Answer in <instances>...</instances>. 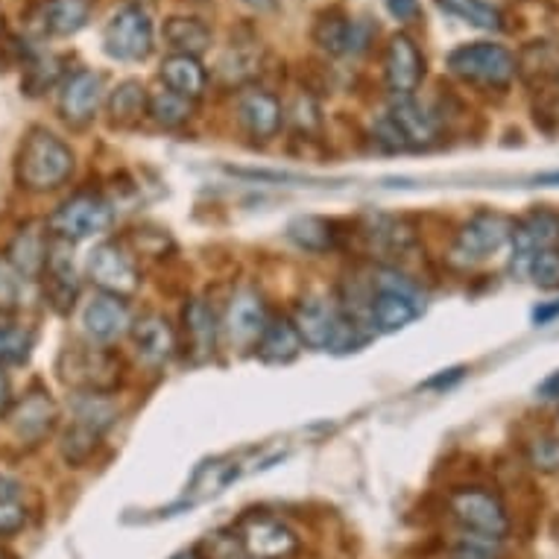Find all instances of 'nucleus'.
Listing matches in <instances>:
<instances>
[{
  "label": "nucleus",
  "instance_id": "1",
  "mask_svg": "<svg viewBox=\"0 0 559 559\" xmlns=\"http://www.w3.org/2000/svg\"><path fill=\"white\" fill-rule=\"evenodd\" d=\"M71 174H74V150L50 129H29V135L21 144L19 165H15L21 188L33 193L56 191L71 179Z\"/></svg>",
  "mask_w": 559,
  "mask_h": 559
},
{
  "label": "nucleus",
  "instance_id": "2",
  "mask_svg": "<svg viewBox=\"0 0 559 559\" xmlns=\"http://www.w3.org/2000/svg\"><path fill=\"white\" fill-rule=\"evenodd\" d=\"M290 320L302 337V346L320 348V352H355L364 346L358 322L325 296H305L302 302L296 305Z\"/></svg>",
  "mask_w": 559,
  "mask_h": 559
},
{
  "label": "nucleus",
  "instance_id": "3",
  "mask_svg": "<svg viewBox=\"0 0 559 559\" xmlns=\"http://www.w3.org/2000/svg\"><path fill=\"white\" fill-rule=\"evenodd\" d=\"M449 71L477 88L504 92L519 74V62L510 47L496 45V41H472V45H460L451 50Z\"/></svg>",
  "mask_w": 559,
  "mask_h": 559
},
{
  "label": "nucleus",
  "instance_id": "4",
  "mask_svg": "<svg viewBox=\"0 0 559 559\" xmlns=\"http://www.w3.org/2000/svg\"><path fill=\"white\" fill-rule=\"evenodd\" d=\"M423 308V294L404 275L381 273V278H376V294L369 299V325L378 334H393L419 320Z\"/></svg>",
  "mask_w": 559,
  "mask_h": 559
},
{
  "label": "nucleus",
  "instance_id": "5",
  "mask_svg": "<svg viewBox=\"0 0 559 559\" xmlns=\"http://www.w3.org/2000/svg\"><path fill=\"white\" fill-rule=\"evenodd\" d=\"M153 19L138 3H123L120 10L111 12L103 29V50L118 62H144L153 53Z\"/></svg>",
  "mask_w": 559,
  "mask_h": 559
},
{
  "label": "nucleus",
  "instance_id": "6",
  "mask_svg": "<svg viewBox=\"0 0 559 559\" xmlns=\"http://www.w3.org/2000/svg\"><path fill=\"white\" fill-rule=\"evenodd\" d=\"M451 515L457 519V524L466 531V536H477V539L501 542L510 531V515H507L504 504L498 501V496L486 492L480 486H466L457 489L449 498Z\"/></svg>",
  "mask_w": 559,
  "mask_h": 559
},
{
  "label": "nucleus",
  "instance_id": "7",
  "mask_svg": "<svg viewBox=\"0 0 559 559\" xmlns=\"http://www.w3.org/2000/svg\"><path fill=\"white\" fill-rule=\"evenodd\" d=\"M111 221H115V209L100 193H76L50 214V231H53V238L74 243V240L109 231Z\"/></svg>",
  "mask_w": 559,
  "mask_h": 559
},
{
  "label": "nucleus",
  "instance_id": "8",
  "mask_svg": "<svg viewBox=\"0 0 559 559\" xmlns=\"http://www.w3.org/2000/svg\"><path fill=\"white\" fill-rule=\"evenodd\" d=\"M238 548L247 559H287L299 548L296 533L282 519L264 513L247 515L238 524Z\"/></svg>",
  "mask_w": 559,
  "mask_h": 559
},
{
  "label": "nucleus",
  "instance_id": "9",
  "mask_svg": "<svg viewBox=\"0 0 559 559\" xmlns=\"http://www.w3.org/2000/svg\"><path fill=\"white\" fill-rule=\"evenodd\" d=\"M88 278L100 287V294L111 296H129L138 290V266L132 261L127 249H120L118 243H97L88 255Z\"/></svg>",
  "mask_w": 559,
  "mask_h": 559
},
{
  "label": "nucleus",
  "instance_id": "10",
  "mask_svg": "<svg viewBox=\"0 0 559 559\" xmlns=\"http://www.w3.org/2000/svg\"><path fill=\"white\" fill-rule=\"evenodd\" d=\"M386 88L393 97H413L425 80V56L407 33H395L384 50Z\"/></svg>",
  "mask_w": 559,
  "mask_h": 559
},
{
  "label": "nucleus",
  "instance_id": "11",
  "mask_svg": "<svg viewBox=\"0 0 559 559\" xmlns=\"http://www.w3.org/2000/svg\"><path fill=\"white\" fill-rule=\"evenodd\" d=\"M62 378L85 393H109L118 384V364L100 348H71L62 358Z\"/></svg>",
  "mask_w": 559,
  "mask_h": 559
},
{
  "label": "nucleus",
  "instance_id": "12",
  "mask_svg": "<svg viewBox=\"0 0 559 559\" xmlns=\"http://www.w3.org/2000/svg\"><path fill=\"white\" fill-rule=\"evenodd\" d=\"M41 278H45V296L50 299V305H53L56 311H71L76 294H80V278H76L74 252H71V243H68V240L50 238L47 264Z\"/></svg>",
  "mask_w": 559,
  "mask_h": 559
},
{
  "label": "nucleus",
  "instance_id": "13",
  "mask_svg": "<svg viewBox=\"0 0 559 559\" xmlns=\"http://www.w3.org/2000/svg\"><path fill=\"white\" fill-rule=\"evenodd\" d=\"M513 235V221L498 212H477L457 235V252L468 261H484L496 255Z\"/></svg>",
  "mask_w": 559,
  "mask_h": 559
},
{
  "label": "nucleus",
  "instance_id": "14",
  "mask_svg": "<svg viewBox=\"0 0 559 559\" xmlns=\"http://www.w3.org/2000/svg\"><path fill=\"white\" fill-rule=\"evenodd\" d=\"M103 103V76L94 71H74L68 74L59 85V115H62L71 127H85L94 120L97 109Z\"/></svg>",
  "mask_w": 559,
  "mask_h": 559
},
{
  "label": "nucleus",
  "instance_id": "15",
  "mask_svg": "<svg viewBox=\"0 0 559 559\" xmlns=\"http://www.w3.org/2000/svg\"><path fill=\"white\" fill-rule=\"evenodd\" d=\"M510 240H513V273H524L527 261L536 252L554 247L559 240V214L536 209L519 223H513Z\"/></svg>",
  "mask_w": 559,
  "mask_h": 559
},
{
  "label": "nucleus",
  "instance_id": "16",
  "mask_svg": "<svg viewBox=\"0 0 559 559\" xmlns=\"http://www.w3.org/2000/svg\"><path fill=\"white\" fill-rule=\"evenodd\" d=\"M313 41L329 50V53L358 56L364 53L372 41V24L358 19H348L343 12H329L317 21L313 27Z\"/></svg>",
  "mask_w": 559,
  "mask_h": 559
},
{
  "label": "nucleus",
  "instance_id": "17",
  "mask_svg": "<svg viewBox=\"0 0 559 559\" xmlns=\"http://www.w3.org/2000/svg\"><path fill=\"white\" fill-rule=\"evenodd\" d=\"M56 419H59V411H56V402L47 393H29L24 402L15 404V411L10 413V428L12 437L21 442V445H38L45 442L56 428Z\"/></svg>",
  "mask_w": 559,
  "mask_h": 559
},
{
  "label": "nucleus",
  "instance_id": "18",
  "mask_svg": "<svg viewBox=\"0 0 559 559\" xmlns=\"http://www.w3.org/2000/svg\"><path fill=\"white\" fill-rule=\"evenodd\" d=\"M238 120L252 138L270 141L285 127V109L275 94L264 92V88H247L238 97Z\"/></svg>",
  "mask_w": 559,
  "mask_h": 559
},
{
  "label": "nucleus",
  "instance_id": "19",
  "mask_svg": "<svg viewBox=\"0 0 559 559\" xmlns=\"http://www.w3.org/2000/svg\"><path fill=\"white\" fill-rule=\"evenodd\" d=\"M386 118L402 132L407 150H428L440 138V123L423 103H416V97H393Z\"/></svg>",
  "mask_w": 559,
  "mask_h": 559
},
{
  "label": "nucleus",
  "instance_id": "20",
  "mask_svg": "<svg viewBox=\"0 0 559 559\" xmlns=\"http://www.w3.org/2000/svg\"><path fill=\"white\" fill-rule=\"evenodd\" d=\"M132 343H135L138 358L150 367H162L174 358L176 352V331L162 313H144L141 320L132 322Z\"/></svg>",
  "mask_w": 559,
  "mask_h": 559
},
{
  "label": "nucleus",
  "instance_id": "21",
  "mask_svg": "<svg viewBox=\"0 0 559 559\" xmlns=\"http://www.w3.org/2000/svg\"><path fill=\"white\" fill-rule=\"evenodd\" d=\"M185 322V348L197 364L209 360L217 348V334H221V325H217V317H214V308L200 296H193L191 302L185 305L182 311Z\"/></svg>",
  "mask_w": 559,
  "mask_h": 559
},
{
  "label": "nucleus",
  "instance_id": "22",
  "mask_svg": "<svg viewBox=\"0 0 559 559\" xmlns=\"http://www.w3.org/2000/svg\"><path fill=\"white\" fill-rule=\"evenodd\" d=\"M83 325L85 334L92 340H97V343H111V340H118L120 334H127L132 329V317H129L127 302L120 296L100 294L94 296L88 308H85Z\"/></svg>",
  "mask_w": 559,
  "mask_h": 559
},
{
  "label": "nucleus",
  "instance_id": "23",
  "mask_svg": "<svg viewBox=\"0 0 559 559\" xmlns=\"http://www.w3.org/2000/svg\"><path fill=\"white\" fill-rule=\"evenodd\" d=\"M266 305L261 299L258 290H240L229 305V317H226V329H229L231 340L240 343V346H249V343H258L261 331L266 329Z\"/></svg>",
  "mask_w": 559,
  "mask_h": 559
},
{
  "label": "nucleus",
  "instance_id": "24",
  "mask_svg": "<svg viewBox=\"0 0 559 559\" xmlns=\"http://www.w3.org/2000/svg\"><path fill=\"white\" fill-rule=\"evenodd\" d=\"M255 348L264 364H290L302 352V337L290 317H270Z\"/></svg>",
  "mask_w": 559,
  "mask_h": 559
},
{
  "label": "nucleus",
  "instance_id": "25",
  "mask_svg": "<svg viewBox=\"0 0 559 559\" xmlns=\"http://www.w3.org/2000/svg\"><path fill=\"white\" fill-rule=\"evenodd\" d=\"M47 249H50V238L38 226H24V229L12 238L7 258H10L12 270L24 278H41L47 264Z\"/></svg>",
  "mask_w": 559,
  "mask_h": 559
},
{
  "label": "nucleus",
  "instance_id": "26",
  "mask_svg": "<svg viewBox=\"0 0 559 559\" xmlns=\"http://www.w3.org/2000/svg\"><path fill=\"white\" fill-rule=\"evenodd\" d=\"M162 80L174 94L185 97V100H197L205 92L209 85V74L197 56H182V53H170L162 62Z\"/></svg>",
  "mask_w": 559,
  "mask_h": 559
},
{
  "label": "nucleus",
  "instance_id": "27",
  "mask_svg": "<svg viewBox=\"0 0 559 559\" xmlns=\"http://www.w3.org/2000/svg\"><path fill=\"white\" fill-rule=\"evenodd\" d=\"M92 0H45L41 7V27L50 36H76L92 19Z\"/></svg>",
  "mask_w": 559,
  "mask_h": 559
},
{
  "label": "nucleus",
  "instance_id": "28",
  "mask_svg": "<svg viewBox=\"0 0 559 559\" xmlns=\"http://www.w3.org/2000/svg\"><path fill=\"white\" fill-rule=\"evenodd\" d=\"M162 36H165L167 47L174 53L182 56H200L212 45V29L205 27L200 19H191V15H174V19H167Z\"/></svg>",
  "mask_w": 559,
  "mask_h": 559
},
{
  "label": "nucleus",
  "instance_id": "29",
  "mask_svg": "<svg viewBox=\"0 0 559 559\" xmlns=\"http://www.w3.org/2000/svg\"><path fill=\"white\" fill-rule=\"evenodd\" d=\"M437 7L451 19L463 21L468 27L484 29V33L504 29V15L489 0H437Z\"/></svg>",
  "mask_w": 559,
  "mask_h": 559
},
{
  "label": "nucleus",
  "instance_id": "30",
  "mask_svg": "<svg viewBox=\"0 0 559 559\" xmlns=\"http://www.w3.org/2000/svg\"><path fill=\"white\" fill-rule=\"evenodd\" d=\"M287 238L294 240L299 249H308V252H329V249L337 247L334 223L325 221V217H296L287 226Z\"/></svg>",
  "mask_w": 559,
  "mask_h": 559
},
{
  "label": "nucleus",
  "instance_id": "31",
  "mask_svg": "<svg viewBox=\"0 0 559 559\" xmlns=\"http://www.w3.org/2000/svg\"><path fill=\"white\" fill-rule=\"evenodd\" d=\"M147 103L150 94L144 92V85L138 83V80H127V83H120L109 97V115L115 123L120 127H129V123H135L138 118H144L147 115Z\"/></svg>",
  "mask_w": 559,
  "mask_h": 559
},
{
  "label": "nucleus",
  "instance_id": "32",
  "mask_svg": "<svg viewBox=\"0 0 559 559\" xmlns=\"http://www.w3.org/2000/svg\"><path fill=\"white\" fill-rule=\"evenodd\" d=\"M147 115H153V120L162 123L165 129H176L191 120L193 109H191V100H185V97H179V94H174L170 88H167V92L150 94Z\"/></svg>",
  "mask_w": 559,
  "mask_h": 559
},
{
  "label": "nucleus",
  "instance_id": "33",
  "mask_svg": "<svg viewBox=\"0 0 559 559\" xmlns=\"http://www.w3.org/2000/svg\"><path fill=\"white\" fill-rule=\"evenodd\" d=\"M29 348H33V334L27 329L0 322V369L24 364L29 358Z\"/></svg>",
  "mask_w": 559,
  "mask_h": 559
},
{
  "label": "nucleus",
  "instance_id": "34",
  "mask_svg": "<svg viewBox=\"0 0 559 559\" xmlns=\"http://www.w3.org/2000/svg\"><path fill=\"white\" fill-rule=\"evenodd\" d=\"M100 437L103 433H97L94 428H88V425L74 423L71 428H68V433H64V442H62L64 460H68L71 466H83L85 460L94 454V449L100 445Z\"/></svg>",
  "mask_w": 559,
  "mask_h": 559
},
{
  "label": "nucleus",
  "instance_id": "35",
  "mask_svg": "<svg viewBox=\"0 0 559 559\" xmlns=\"http://www.w3.org/2000/svg\"><path fill=\"white\" fill-rule=\"evenodd\" d=\"M524 273L531 275L533 285L542 287V290H559V249L548 247L536 252V255L527 261V270Z\"/></svg>",
  "mask_w": 559,
  "mask_h": 559
},
{
  "label": "nucleus",
  "instance_id": "36",
  "mask_svg": "<svg viewBox=\"0 0 559 559\" xmlns=\"http://www.w3.org/2000/svg\"><path fill=\"white\" fill-rule=\"evenodd\" d=\"M527 463L536 472L545 475H559V437H536L527 445Z\"/></svg>",
  "mask_w": 559,
  "mask_h": 559
},
{
  "label": "nucleus",
  "instance_id": "37",
  "mask_svg": "<svg viewBox=\"0 0 559 559\" xmlns=\"http://www.w3.org/2000/svg\"><path fill=\"white\" fill-rule=\"evenodd\" d=\"M290 118H294L299 132H313V129H320V109H317V103H313V97H308V94L296 97L294 109H290Z\"/></svg>",
  "mask_w": 559,
  "mask_h": 559
},
{
  "label": "nucleus",
  "instance_id": "38",
  "mask_svg": "<svg viewBox=\"0 0 559 559\" xmlns=\"http://www.w3.org/2000/svg\"><path fill=\"white\" fill-rule=\"evenodd\" d=\"M27 524V510L19 501H0V539L19 533Z\"/></svg>",
  "mask_w": 559,
  "mask_h": 559
},
{
  "label": "nucleus",
  "instance_id": "39",
  "mask_svg": "<svg viewBox=\"0 0 559 559\" xmlns=\"http://www.w3.org/2000/svg\"><path fill=\"white\" fill-rule=\"evenodd\" d=\"M19 302V278L0 264V308H10Z\"/></svg>",
  "mask_w": 559,
  "mask_h": 559
},
{
  "label": "nucleus",
  "instance_id": "40",
  "mask_svg": "<svg viewBox=\"0 0 559 559\" xmlns=\"http://www.w3.org/2000/svg\"><path fill=\"white\" fill-rule=\"evenodd\" d=\"M386 12L399 21H411L419 12V0H386Z\"/></svg>",
  "mask_w": 559,
  "mask_h": 559
},
{
  "label": "nucleus",
  "instance_id": "41",
  "mask_svg": "<svg viewBox=\"0 0 559 559\" xmlns=\"http://www.w3.org/2000/svg\"><path fill=\"white\" fill-rule=\"evenodd\" d=\"M466 376V369L457 367V369H449V372H442V376L431 378V381H425V386L428 390H442V386H451V384H457L460 378Z\"/></svg>",
  "mask_w": 559,
  "mask_h": 559
},
{
  "label": "nucleus",
  "instance_id": "42",
  "mask_svg": "<svg viewBox=\"0 0 559 559\" xmlns=\"http://www.w3.org/2000/svg\"><path fill=\"white\" fill-rule=\"evenodd\" d=\"M536 393H539V399H545V402H559V369L557 372H550V376L542 381Z\"/></svg>",
  "mask_w": 559,
  "mask_h": 559
},
{
  "label": "nucleus",
  "instance_id": "43",
  "mask_svg": "<svg viewBox=\"0 0 559 559\" xmlns=\"http://www.w3.org/2000/svg\"><path fill=\"white\" fill-rule=\"evenodd\" d=\"M10 411H12V384H10V378H7V372L0 369V419H3Z\"/></svg>",
  "mask_w": 559,
  "mask_h": 559
},
{
  "label": "nucleus",
  "instance_id": "44",
  "mask_svg": "<svg viewBox=\"0 0 559 559\" xmlns=\"http://www.w3.org/2000/svg\"><path fill=\"white\" fill-rule=\"evenodd\" d=\"M559 317V299L550 305H539L536 311H533V322L536 325H545V322H554Z\"/></svg>",
  "mask_w": 559,
  "mask_h": 559
},
{
  "label": "nucleus",
  "instance_id": "45",
  "mask_svg": "<svg viewBox=\"0 0 559 559\" xmlns=\"http://www.w3.org/2000/svg\"><path fill=\"white\" fill-rule=\"evenodd\" d=\"M21 486L12 477L0 475V501H19Z\"/></svg>",
  "mask_w": 559,
  "mask_h": 559
},
{
  "label": "nucleus",
  "instance_id": "46",
  "mask_svg": "<svg viewBox=\"0 0 559 559\" xmlns=\"http://www.w3.org/2000/svg\"><path fill=\"white\" fill-rule=\"evenodd\" d=\"M536 182H539V185H559V170H554V174L536 176Z\"/></svg>",
  "mask_w": 559,
  "mask_h": 559
},
{
  "label": "nucleus",
  "instance_id": "47",
  "mask_svg": "<svg viewBox=\"0 0 559 559\" xmlns=\"http://www.w3.org/2000/svg\"><path fill=\"white\" fill-rule=\"evenodd\" d=\"M170 559H205V557H202L197 548H191V550H179V554H174Z\"/></svg>",
  "mask_w": 559,
  "mask_h": 559
},
{
  "label": "nucleus",
  "instance_id": "48",
  "mask_svg": "<svg viewBox=\"0 0 559 559\" xmlns=\"http://www.w3.org/2000/svg\"><path fill=\"white\" fill-rule=\"evenodd\" d=\"M247 7H255V10H264V7H270L273 0H243Z\"/></svg>",
  "mask_w": 559,
  "mask_h": 559
},
{
  "label": "nucleus",
  "instance_id": "49",
  "mask_svg": "<svg viewBox=\"0 0 559 559\" xmlns=\"http://www.w3.org/2000/svg\"><path fill=\"white\" fill-rule=\"evenodd\" d=\"M0 559H15V557H12L10 550H0Z\"/></svg>",
  "mask_w": 559,
  "mask_h": 559
},
{
  "label": "nucleus",
  "instance_id": "50",
  "mask_svg": "<svg viewBox=\"0 0 559 559\" xmlns=\"http://www.w3.org/2000/svg\"><path fill=\"white\" fill-rule=\"evenodd\" d=\"M243 559H247V557H243Z\"/></svg>",
  "mask_w": 559,
  "mask_h": 559
}]
</instances>
